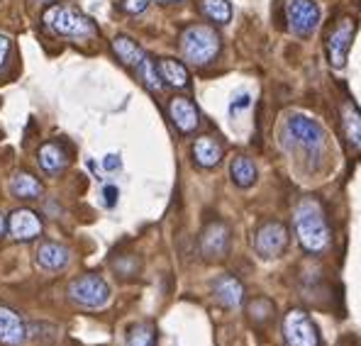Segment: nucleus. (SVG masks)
<instances>
[{
	"label": "nucleus",
	"instance_id": "1",
	"mask_svg": "<svg viewBox=\"0 0 361 346\" xmlns=\"http://www.w3.org/2000/svg\"><path fill=\"white\" fill-rule=\"evenodd\" d=\"M293 227H295V237H298L300 247L310 254H320L330 247L332 234L330 225H327L325 210L317 200L305 198L298 202L293 212Z\"/></svg>",
	"mask_w": 361,
	"mask_h": 346
},
{
	"label": "nucleus",
	"instance_id": "2",
	"mask_svg": "<svg viewBox=\"0 0 361 346\" xmlns=\"http://www.w3.org/2000/svg\"><path fill=\"white\" fill-rule=\"evenodd\" d=\"M180 51L193 66H205L220 51V35L205 25H193L180 35Z\"/></svg>",
	"mask_w": 361,
	"mask_h": 346
},
{
	"label": "nucleus",
	"instance_id": "3",
	"mask_svg": "<svg viewBox=\"0 0 361 346\" xmlns=\"http://www.w3.org/2000/svg\"><path fill=\"white\" fill-rule=\"evenodd\" d=\"M44 25L49 30H54L61 37H93L95 35V25L90 23L83 13H78L76 8H66V5H51L44 13Z\"/></svg>",
	"mask_w": 361,
	"mask_h": 346
},
{
	"label": "nucleus",
	"instance_id": "4",
	"mask_svg": "<svg viewBox=\"0 0 361 346\" xmlns=\"http://www.w3.org/2000/svg\"><path fill=\"white\" fill-rule=\"evenodd\" d=\"M68 297L81 307L100 310V307H105L110 300V285L105 283L100 276L88 273L68 283Z\"/></svg>",
	"mask_w": 361,
	"mask_h": 346
},
{
	"label": "nucleus",
	"instance_id": "5",
	"mask_svg": "<svg viewBox=\"0 0 361 346\" xmlns=\"http://www.w3.org/2000/svg\"><path fill=\"white\" fill-rule=\"evenodd\" d=\"M354 32H357V23L352 18H342L334 23V27L327 35V58L334 68H342L347 63L349 47H352Z\"/></svg>",
	"mask_w": 361,
	"mask_h": 346
},
{
	"label": "nucleus",
	"instance_id": "6",
	"mask_svg": "<svg viewBox=\"0 0 361 346\" xmlns=\"http://www.w3.org/2000/svg\"><path fill=\"white\" fill-rule=\"evenodd\" d=\"M288 247V230L286 225L281 222L271 220V222H264L262 227L257 230V237H254V249L262 259H276L286 252Z\"/></svg>",
	"mask_w": 361,
	"mask_h": 346
},
{
	"label": "nucleus",
	"instance_id": "7",
	"mask_svg": "<svg viewBox=\"0 0 361 346\" xmlns=\"http://www.w3.org/2000/svg\"><path fill=\"white\" fill-rule=\"evenodd\" d=\"M283 337L288 346H317V327L312 324V319L307 317V312L302 310H290L283 319Z\"/></svg>",
	"mask_w": 361,
	"mask_h": 346
},
{
	"label": "nucleus",
	"instance_id": "8",
	"mask_svg": "<svg viewBox=\"0 0 361 346\" xmlns=\"http://www.w3.org/2000/svg\"><path fill=\"white\" fill-rule=\"evenodd\" d=\"M286 15H288L290 30L298 37H310L317 30V23H320V10L312 0H288Z\"/></svg>",
	"mask_w": 361,
	"mask_h": 346
},
{
	"label": "nucleus",
	"instance_id": "9",
	"mask_svg": "<svg viewBox=\"0 0 361 346\" xmlns=\"http://www.w3.org/2000/svg\"><path fill=\"white\" fill-rule=\"evenodd\" d=\"M288 132L290 137H293L298 144L305 149V152L310 154H320L322 149V142H325V132H322V127L317 125L315 120H310V117H302V115H295L288 120Z\"/></svg>",
	"mask_w": 361,
	"mask_h": 346
},
{
	"label": "nucleus",
	"instance_id": "10",
	"mask_svg": "<svg viewBox=\"0 0 361 346\" xmlns=\"http://www.w3.org/2000/svg\"><path fill=\"white\" fill-rule=\"evenodd\" d=\"M200 252L208 261H220L230 252V227L220 220L208 222L200 234Z\"/></svg>",
	"mask_w": 361,
	"mask_h": 346
},
{
	"label": "nucleus",
	"instance_id": "11",
	"mask_svg": "<svg viewBox=\"0 0 361 346\" xmlns=\"http://www.w3.org/2000/svg\"><path fill=\"white\" fill-rule=\"evenodd\" d=\"M169 117H171V122L176 125L180 135H190L200 125L198 108H195L193 100L183 98V95H176V98L169 100Z\"/></svg>",
	"mask_w": 361,
	"mask_h": 346
},
{
	"label": "nucleus",
	"instance_id": "12",
	"mask_svg": "<svg viewBox=\"0 0 361 346\" xmlns=\"http://www.w3.org/2000/svg\"><path fill=\"white\" fill-rule=\"evenodd\" d=\"M8 230L13 234V239H18V242H30V239L42 234V220L32 210H25L23 207V210H15L13 215H10Z\"/></svg>",
	"mask_w": 361,
	"mask_h": 346
},
{
	"label": "nucleus",
	"instance_id": "13",
	"mask_svg": "<svg viewBox=\"0 0 361 346\" xmlns=\"http://www.w3.org/2000/svg\"><path fill=\"white\" fill-rule=\"evenodd\" d=\"M27 337V329L20 315L10 307L0 305V344L8 346H20Z\"/></svg>",
	"mask_w": 361,
	"mask_h": 346
},
{
	"label": "nucleus",
	"instance_id": "14",
	"mask_svg": "<svg viewBox=\"0 0 361 346\" xmlns=\"http://www.w3.org/2000/svg\"><path fill=\"white\" fill-rule=\"evenodd\" d=\"M212 295L220 305L225 307H240L244 300V288L235 276H220L212 285Z\"/></svg>",
	"mask_w": 361,
	"mask_h": 346
},
{
	"label": "nucleus",
	"instance_id": "15",
	"mask_svg": "<svg viewBox=\"0 0 361 346\" xmlns=\"http://www.w3.org/2000/svg\"><path fill=\"white\" fill-rule=\"evenodd\" d=\"M193 159L200 168H215L222 161V147L212 137H198L193 142Z\"/></svg>",
	"mask_w": 361,
	"mask_h": 346
},
{
	"label": "nucleus",
	"instance_id": "16",
	"mask_svg": "<svg viewBox=\"0 0 361 346\" xmlns=\"http://www.w3.org/2000/svg\"><path fill=\"white\" fill-rule=\"evenodd\" d=\"M68 259H71L68 257V249L56 242H44L37 249V264L47 271H61L68 264Z\"/></svg>",
	"mask_w": 361,
	"mask_h": 346
},
{
	"label": "nucleus",
	"instance_id": "17",
	"mask_svg": "<svg viewBox=\"0 0 361 346\" xmlns=\"http://www.w3.org/2000/svg\"><path fill=\"white\" fill-rule=\"evenodd\" d=\"M157 68H159V76H161V81L166 83V86H171V88L188 86V81H190L188 68L180 61H176V58H161V61L157 63Z\"/></svg>",
	"mask_w": 361,
	"mask_h": 346
},
{
	"label": "nucleus",
	"instance_id": "18",
	"mask_svg": "<svg viewBox=\"0 0 361 346\" xmlns=\"http://www.w3.org/2000/svg\"><path fill=\"white\" fill-rule=\"evenodd\" d=\"M42 190H44V188H42V183L27 171H18L13 178H10V193H13L15 198H20V200L39 198Z\"/></svg>",
	"mask_w": 361,
	"mask_h": 346
},
{
	"label": "nucleus",
	"instance_id": "19",
	"mask_svg": "<svg viewBox=\"0 0 361 346\" xmlns=\"http://www.w3.org/2000/svg\"><path fill=\"white\" fill-rule=\"evenodd\" d=\"M68 163V156L66 152H63L61 144H56V142H47V144H42L39 149V166L44 168L47 173H61L63 168H66Z\"/></svg>",
	"mask_w": 361,
	"mask_h": 346
},
{
	"label": "nucleus",
	"instance_id": "20",
	"mask_svg": "<svg viewBox=\"0 0 361 346\" xmlns=\"http://www.w3.org/2000/svg\"><path fill=\"white\" fill-rule=\"evenodd\" d=\"M342 130L347 142L361 152V110L354 103H344L342 108Z\"/></svg>",
	"mask_w": 361,
	"mask_h": 346
},
{
	"label": "nucleus",
	"instance_id": "21",
	"mask_svg": "<svg viewBox=\"0 0 361 346\" xmlns=\"http://www.w3.org/2000/svg\"><path fill=\"white\" fill-rule=\"evenodd\" d=\"M113 51L118 54V58L125 66H130V68H137L142 61H145V51L137 47V42H132L130 37H115L113 39Z\"/></svg>",
	"mask_w": 361,
	"mask_h": 346
},
{
	"label": "nucleus",
	"instance_id": "22",
	"mask_svg": "<svg viewBox=\"0 0 361 346\" xmlns=\"http://www.w3.org/2000/svg\"><path fill=\"white\" fill-rule=\"evenodd\" d=\"M230 175L235 180V185L240 188H252L257 183V166H254L252 159L247 156H235L230 163Z\"/></svg>",
	"mask_w": 361,
	"mask_h": 346
},
{
	"label": "nucleus",
	"instance_id": "23",
	"mask_svg": "<svg viewBox=\"0 0 361 346\" xmlns=\"http://www.w3.org/2000/svg\"><path fill=\"white\" fill-rule=\"evenodd\" d=\"M200 13L217 25H227L232 18V5L230 0H200Z\"/></svg>",
	"mask_w": 361,
	"mask_h": 346
},
{
	"label": "nucleus",
	"instance_id": "24",
	"mask_svg": "<svg viewBox=\"0 0 361 346\" xmlns=\"http://www.w3.org/2000/svg\"><path fill=\"white\" fill-rule=\"evenodd\" d=\"M157 344V332L149 322H140L127 334V346H154Z\"/></svg>",
	"mask_w": 361,
	"mask_h": 346
},
{
	"label": "nucleus",
	"instance_id": "25",
	"mask_svg": "<svg viewBox=\"0 0 361 346\" xmlns=\"http://www.w3.org/2000/svg\"><path fill=\"white\" fill-rule=\"evenodd\" d=\"M137 73H140V78L145 81V86L154 90V93H159L164 86V81H161V76H159V68H157V63L152 61L149 56H145V61L140 63V66L135 68Z\"/></svg>",
	"mask_w": 361,
	"mask_h": 346
},
{
	"label": "nucleus",
	"instance_id": "26",
	"mask_svg": "<svg viewBox=\"0 0 361 346\" xmlns=\"http://www.w3.org/2000/svg\"><path fill=\"white\" fill-rule=\"evenodd\" d=\"M247 312H249V317H252V322L267 324L269 319L274 317V302L267 300V297H257V300L249 302Z\"/></svg>",
	"mask_w": 361,
	"mask_h": 346
},
{
	"label": "nucleus",
	"instance_id": "27",
	"mask_svg": "<svg viewBox=\"0 0 361 346\" xmlns=\"http://www.w3.org/2000/svg\"><path fill=\"white\" fill-rule=\"evenodd\" d=\"M147 5H149V0H125V3H122V10L130 15H140L147 10Z\"/></svg>",
	"mask_w": 361,
	"mask_h": 346
},
{
	"label": "nucleus",
	"instance_id": "28",
	"mask_svg": "<svg viewBox=\"0 0 361 346\" xmlns=\"http://www.w3.org/2000/svg\"><path fill=\"white\" fill-rule=\"evenodd\" d=\"M242 108H249V95H240V98H235V103L230 105V113L237 115Z\"/></svg>",
	"mask_w": 361,
	"mask_h": 346
},
{
	"label": "nucleus",
	"instance_id": "29",
	"mask_svg": "<svg viewBox=\"0 0 361 346\" xmlns=\"http://www.w3.org/2000/svg\"><path fill=\"white\" fill-rule=\"evenodd\" d=\"M103 195H105V205L108 207H113L115 202H118V188H115V185H108V188L103 190Z\"/></svg>",
	"mask_w": 361,
	"mask_h": 346
},
{
	"label": "nucleus",
	"instance_id": "30",
	"mask_svg": "<svg viewBox=\"0 0 361 346\" xmlns=\"http://www.w3.org/2000/svg\"><path fill=\"white\" fill-rule=\"evenodd\" d=\"M8 54H10V39H8V37L0 35V66L5 63V58H8Z\"/></svg>",
	"mask_w": 361,
	"mask_h": 346
},
{
	"label": "nucleus",
	"instance_id": "31",
	"mask_svg": "<svg viewBox=\"0 0 361 346\" xmlns=\"http://www.w3.org/2000/svg\"><path fill=\"white\" fill-rule=\"evenodd\" d=\"M103 166H105V171H115V168H120V156H115V154H110V156H105Z\"/></svg>",
	"mask_w": 361,
	"mask_h": 346
},
{
	"label": "nucleus",
	"instance_id": "32",
	"mask_svg": "<svg viewBox=\"0 0 361 346\" xmlns=\"http://www.w3.org/2000/svg\"><path fill=\"white\" fill-rule=\"evenodd\" d=\"M3 232H5V217L0 215V237H3Z\"/></svg>",
	"mask_w": 361,
	"mask_h": 346
},
{
	"label": "nucleus",
	"instance_id": "33",
	"mask_svg": "<svg viewBox=\"0 0 361 346\" xmlns=\"http://www.w3.org/2000/svg\"><path fill=\"white\" fill-rule=\"evenodd\" d=\"M161 3H178V0H161Z\"/></svg>",
	"mask_w": 361,
	"mask_h": 346
},
{
	"label": "nucleus",
	"instance_id": "34",
	"mask_svg": "<svg viewBox=\"0 0 361 346\" xmlns=\"http://www.w3.org/2000/svg\"><path fill=\"white\" fill-rule=\"evenodd\" d=\"M37 3H51V0H37Z\"/></svg>",
	"mask_w": 361,
	"mask_h": 346
}]
</instances>
